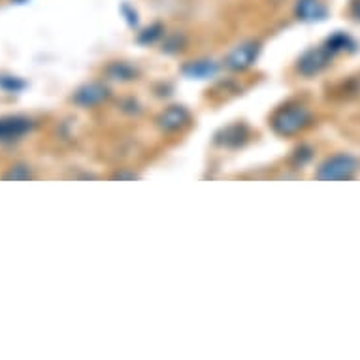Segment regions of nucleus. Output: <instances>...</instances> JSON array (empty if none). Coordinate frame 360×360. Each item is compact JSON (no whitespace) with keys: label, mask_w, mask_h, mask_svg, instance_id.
Here are the masks:
<instances>
[{"label":"nucleus","mask_w":360,"mask_h":360,"mask_svg":"<svg viewBox=\"0 0 360 360\" xmlns=\"http://www.w3.org/2000/svg\"><path fill=\"white\" fill-rule=\"evenodd\" d=\"M270 124L279 136H295L311 124V112L300 104H290L274 113Z\"/></svg>","instance_id":"1"},{"label":"nucleus","mask_w":360,"mask_h":360,"mask_svg":"<svg viewBox=\"0 0 360 360\" xmlns=\"http://www.w3.org/2000/svg\"><path fill=\"white\" fill-rule=\"evenodd\" d=\"M359 172V159L349 153H336L325 159V162L317 168L315 177L325 181H343L353 179Z\"/></svg>","instance_id":"2"},{"label":"nucleus","mask_w":360,"mask_h":360,"mask_svg":"<svg viewBox=\"0 0 360 360\" xmlns=\"http://www.w3.org/2000/svg\"><path fill=\"white\" fill-rule=\"evenodd\" d=\"M32 129H34L32 119L23 117V115H6V117H0V142H18L23 136H27Z\"/></svg>","instance_id":"3"},{"label":"nucleus","mask_w":360,"mask_h":360,"mask_svg":"<svg viewBox=\"0 0 360 360\" xmlns=\"http://www.w3.org/2000/svg\"><path fill=\"white\" fill-rule=\"evenodd\" d=\"M260 53V44L259 41H242L240 46L232 49L226 60H224V65L226 68H231L234 72H242L248 70L249 66L253 65L257 57Z\"/></svg>","instance_id":"4"},{"label":"nucleus","mask_w":360,"mask_h":360,"mask_svg":"<svg viewBox=\"0 0 360 360\" xmlns=\"http://www.w3.org/2000/svg\"><path fill=\"white\" fill-rule=\"evenodd\" d=\"M334 59V55L325 48V46H319V48L309 49L307 53H304L300 60H298V72L304 74V76H315L330 65V60Z\"/></svg>","instance_id":"5"},{"label":"nucleus","mask_w":360,"mask_h":360,"mask_svg":"<svg viewBox=\"0 0 360 360\" xmlns=\"http://www.w3.org/2000/svg\"><path fill=\"white\" fill-rule=\"evenodd\" d=\"M295 13L300 21L317 23V21H325L328 15V6L323 0H296Z\"/></svg>","instance_id":"6"},{"label":"nucleus","mask_w":360,"mask_h":360,"mask_svg":"<svg viewBox=\"0 0 360 360\" xmlns=\"http://www.w3.org/2000/svg\"><path fill=\"white\" fill-rule=\"evenodd\" d=\"M108 98V89L102 83H87L76 91V95L72 101L76 102L77 106L82 108H93L98 106L101 102Z\"/></svg>","instance_id":"7"},{"label":"nucleus","mask_w":360,"mask_h":360,"mask_svg":"<svg viewBox=\"0 0 360 360\" xmlns=\"http://www.w3.org/2000/svg\"><path fill=\"white\" fill-rule=\"evenodd\" d=\"M157 123L166 132H176V130L184 129L185 124L189 123V112L184 106L166 108L157 119Z\"/></svg>","instance_id":"8"},{"label":"nucleus","mask_w":360,"mask_h":360,"mask_svg":"<svg viewBox=\"0 0 360 360\" xmlns=\"http://www.w3.org/2000/svg\"><path fill=\"white\" fill-rule=\"evenodd\" d=\"M184 76L191 79H210L219 72V65L215 60L202 59V60H191L184 66Z\"/></svg>","instance_id":"9"},{"label":"nucleus","mask_w":360,"mask_h":360,"mask_svg":"<svg viewBox=\"0 0 360 360\" xmlns=\"http://www.w3.org/2000/svg\"><path fill=\"white\" fill-rule=\"evenodd\" d=\"M323 46H325L334 57L340 53H345V51H353V49L356 48V44H354L353 38L349 34H345V32H340V30L334 32L332 36H328Z\"/></svg>","instance_id":"10"},{"label":"nucleus","mask_w":360,"mask_h":360,"mask_svg":"<svg viewBox=\"0 0 360 360\" xmlns=\"http://www.w3.org/2000/svg\"><path fill=\"white\" fill-rule=\"evenodd\" d=\"M217 138H223V140H217L223 146H240L242 142H245V138H248V130L240 127V124H234V127H229V129H224Z\"/></svg>","instance_id":"11"},{"label":"nucleus","mask_w":360,"mask_h":360,"mask_svg":"<svg viewBox=\"0 0 360 360\" xmlns=\"http://www.w3.org/2000/svg\"><path fill=\"white\" fill-rule=\"evenodd\" d=\"M27 87V82L15 76H0V89L6 93H19Z\"/></svg>","instance_id":"12"},{"label":"nucleus","mask_w":360,"mask_h":360,"mask_svg":"<svg viewBox=\"0 0 360 360\" xmlns=\"http://www.w3.org/2000/svg\"><path fill=\"white\" fill-rule=\"evenodd\" d=\"M110 76L113 79H124V82H129V79L136 76V70H132V66L124 65V63H117V65H113L110 68Z\"/></svg>","instance_id":"13"},{"label":"nucleus","mask_w":360,"mask_h":360,"mask_svg":"<svg viewBox=\"0 0 360 360\" xmlns=\"http://www.w3.org/2000/svg\"><path fill=\"white\" fill-rule=\"evenodd\" d=\"M30 168L25 165H15L4 174V179H13V181H23V179H30Z\"/></svg>","instance_id":"14"},{"label":"nucleus","mask_w":360,"mask_h":360,"mask_svg":"<svg viewBox=\"0 0 360 360\" xmlns=\"http://www.w3.org/2000/svg\"><path fill=\"white\" fill-rule=\"evenodd\" d=\"M160 36H162V27L160 25H153V27L143 30L138 40L142 41V44H153L155 40H159Z\"/></svg>","instance_id":"15"},{"label":"nucleus","mask_w":360,"mask_h":360,"mask_svg":"<svg viewBox=\"0 0 360 360\" xmlns=\"http://www.w3.org/2000/svg\"><path fill=\"white\" fill-rule=\"evenodd\" d=\"M121 13L124 15V19H127V23L130 25V27H136L138 25V13L134 8L130 6V4H123V8H121Z\"/></svg>","instance_id":"16"},{"label":"nucleus","mask_w":360,"mask_h":360,"mask_svg":"<svg viewBox=\"0 0 360 360\" xmlns=\"http://www.w3.org/2000/svg\"><path fill=\"white\" fill-rule=\"evenodd\" d=\"M349 12H351L354 21H359L360 23V0H351V4H349Z\"/></svg>","instance_id":"17"},{"label":"nucleus","mask_w":360,"mask_h":360,"mask_svg":"<svg viewBox=\"0 0 360 360\" xmlns=\"http://www.w3.org/2000/svg\"><path fill=\"white\" fill-rule=\"evenodd\" d=\"M12 2H15V4H25V2H29V0H12Z\"/></svg>","instance_id":"18"}]
</instances>
